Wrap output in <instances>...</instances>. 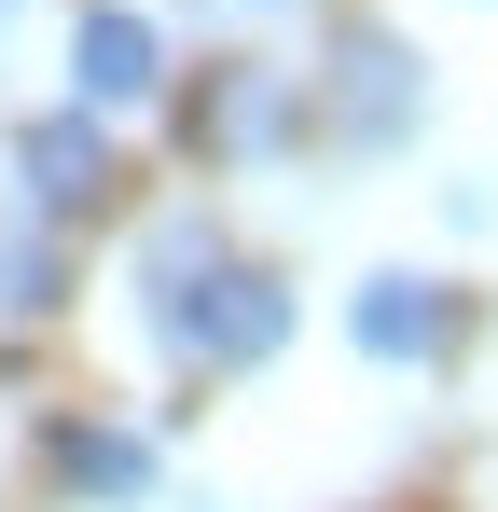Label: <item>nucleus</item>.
I'll return each instance as SVG.
<instances>
[{"label":"nucleus","mask_w":498,"mask_h":512,"mask_svg":"<svg viewBox=\"0 0 498 512\" xmlns=\"http://www.w3.org/2000/svg\"><path fill=\"white\" fill-rule=\"evenodd\" d=\"M139 305H153L166 360H208V374H263V360L291 346V291L222 250L208 208H180V222L139 236Z\"/></svg>","instance_id":"nucleus-1"},{"label":"nucleus","mask_w":498,"mask_h":512,"mask_svg":"<svg viewBox=\"0 0 498 512\" xmlns=\"http://www.w3.org/2000/svg\"><path fill=\"white\" fill-rule=\"evenodd\" d=\"M14 180H28V222H70V208H97V180H111V139H97V111H42L28 139H14Z\"/></svg>","instance_id":"nucleus-2"},{"label":"nucleus","mask_w":498,"mask_h":512,"mask_svg":"<svg viewBox=\"0 0 498 512\" xmlns=\"http://www.w3.org/2000/svg\"><path fill=\"white\" fill-rule=\"evenodd\" d=\"M346 333H360V360H443V333H457V305H443V277H415V263H388V277H360V305H346Z\"/></svg>","instance_id":"nucleus-3"},{"label":"nucleus","mask_w":498,"mask_h":512,"mask_svg":"<svg viewBox=\"0 0 498 512\" xmlns=\"http://www.w3.org/2000/svg\"><path fill=\"white\" fill-rule=\"evenodd\" d=\"M332 125L374 139V153L415 125V56L388 42V28H346V56H332Z\"/></svg>","instance_id":"nucleus-4"},{"label":"nucleus","mask_w":498,"mask_h":512,"mask_svg":"<svg viewBox=\"0 0 498 512\" xmlns=\"http://www.w3.org/2000/svg\"><path fill=\"white\" fill-rule=\"evenodd\" d=\"M153 84H166L153 14H83V28H70V97H83V111H139Z\"/></svg>","instance_id":"nucleus-5"},{"label":"nucleus","mask_w":498,"mask_h":512,"mask_svg":"<svg viewBox=\"0 0 498 512\" xmlns=\"http://www.w3.org/2000/svg\"><path fill=\"white\" fill-rule=\"evenodd\" d=\"M56 471H70V499H153V443L139 429H97V416L56 429Z\"/></svg>","instance_id":"nucleus-6"},{"label":"nucleus","mask_w":498,"mask_h":512,"mask_svg":"<svg viewBox=\"0 0 498 512\" xmlns=\"http://www.w3.org/2000/svg\"><path fill=\"white\" fill-rule=\"evenodd\" d=\"M0 305H28V319L56 305V236L42 222H0Z\"/></svg>","instance_id":"nucleus-7"},{"label":"nucleus","mask_w":498,"mask_h":512,"mask_svg":"<svg viewBox=\"0 0 498 512\" xmlns=\"http://www.w3.org/2000/svg\"><path fill=\"white\" fill-rule=\"evenodd\" d=\"M0 28H14V0H0Z\"/></svg>","instance_id":"nucleus-8"}]
</instances>
